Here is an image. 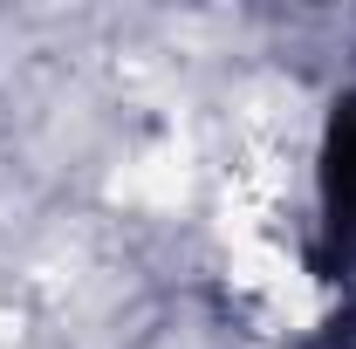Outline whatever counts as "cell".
I'll return each instance as SVG.
<instances>
[{
  "instance_id": "cell-1",
  "label": "cell",
  "mask_w": 356,
  "mask_h": 349,
  "mask_svg": "<svg viewBox=\"0 0 356 349\" xmlns=\"http://www.w3.org/2000/svg\"><path fill=\"white\" fill-rule=\"evenodd\" d=\"M322 267L356 274V89L336 103L322 144Z\"/></svg>"
}]
</instances>
